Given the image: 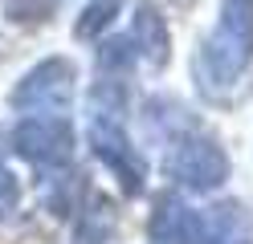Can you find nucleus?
<instances>
[{"mask_svg": "<svg viewBox=\"0 0 253 244\" xmlns=\"http://www.w3.org/2000/svg\"><path fill=\"white\" fill-rule=\"evenodd\" d=\"M17 204H21V183H17V175L0 163V220H8L12 211H17Z\"/></svg>", "mask_w": 253, "mask_h": 244, "instance_id": "nucleus-12", "label": "nucleus"}, {"mask_svg": "<svg viewBox=\"0 0 253 244\" xmlns=\"http://www.w3.org/2000/svg\"><path fill=\"white\" fill-rule=\"evenodd\" d=\"M253 65V0H225L212 33L200 41L192 73L209 98H225L241 86Z\"/></svg>", "mask_w": 253, "mask_h": 244, "instance_id": "nucleus-2", "label": "nucleus"}, {"mask_svg": "<svg viewBox=\"0 0 253 244\" xmlns=\"http://www.w3.org/2000/svg\"><path fill=\"white\" fill-rule=\"evenodd\" d=\"M204 244H253V220L245 204L225 200L204 211Z\"/></svg>", "mask_w": 253, "mask_h": 244, "instance_id": "nucleus-8", "label": "nucleus"}, {"mask_svg": "<svg viewBox=\"0 0 253 244\" xmlns=\"http://www.w3.org/2000/svg\"><path fill=\"white\" fill-rule=\"evenodd\" d=\"M61 8V0H0V12H4L8 25L17 29H37V25H49Z\"/></svg>", "mask_w": 253, "mask_h": 244, "instance_id": "nucleus-10", "label": "nucleus"}, {"mask_svg": "<svg viewBox=\"0 0 253 244\" xmlns=\"http://www.w3.org/2000/svg\"><path fill=\"white\" fill-rule=\"evenodd\" d=\"M0 151H4V139H0Z\"/></svg>", "mask_w": 253, "mask_h": 244, "instance_id": "nucleus-13", "label": "nucleus"}, {"mask_svg": "<svg viewBox=\"0 0 253 244\" xmlns=\"http://www.w3.org/2000/svg\"><path fill=\"white\" fill-rule=\"evenodd\" d=\"M70 98H74V61L70 57H45L17 81V90H12V110L66 114Z\"/></svg>", "mask_w": 253, "mask_h": 244, "instance_id": "nucleus-5", "label": "nucleus"}, {"mask_svg": "<svg viewBox=\"0 0 253 244\" xmlns=\"http://www.w3.org/2000/svg\"><path fill=\"white\" fill-rule=\"evenodd\" d=\"M147 122L151 130L164 139V171L176 179L184 191H216L229 179V155L209 135L196 118H188V110L176 102H151L147 106Z\"/></svg>", "mask_w": 253, "mask_h": 244, "instance_id": "nucleus-1", "label": "nucleus"}, {"mask_svg": "<svg viewBox=\"0 0 253 244\" xmlns=\"http://www.w3.org/2000/svg\"><path fill=\"white\" fill-rule=\"evenodd\" d=\"M151 240L155 244H204V211L164 195L151 211Z\"/></svg>", "mask_w": 253, "mask_h": 244, "instance_id": "nucleus-6", "label": "nucleus"}, {"mask_svg": "<svg viewBox=\"0 0 253 244\" xmlns=\"http://www.w3.org/2000/svg\"><path fill=\"white\" fill-rule=\"evenodd\" d=\"M131 45H135V57H143L151 70H164L168 57H171V33L168 21L160 16V8L143 0L131 16Z\"/></svg>", "mask_w": 253, "mask_h": 244, "instance_id": "nucleus-7", "label": "nucleus"}, {"mask_svg": "<svg viewBox=\"0 0 253 244\" xmlns=\"http://www.w3.org/2000/svg\"><path fill=\"white\" fill-rule=\"evenodd\" d=\"M90 151L119 179L123 195H143L147 159L135 151L131 135H126V114H90Z\"/></svg>", "mask_w": 253, "mask_h": 244, "instance_id": "nucleus-3", "label": "nucleus"}, {"mask_svg": "<svg viewBox=\"0 0 253 244\" xmlns=\"http://www.w3.org/2000/svg\"><path fill=\"white\" fill-rule=\"evenodd\" d=\"M110 232H115V211H110L106 200H94L86 204V211L78 216V232H74V244H106Z\"/></svg>", "mask_w": 253, "mask_h": 244, "instance_id": "nucleus-9", "label": "nucleus"}, {"mask_svg": "<svg viewBox=\"0 0 253 244\" xmlns=\"http://www.w3.org/2000/svg\"><path fill=\"white\" fill-rule=\"evenodd\" d=\"M123 4L126 0H90V4L82 8V16H78V37H86V41L98 37V33L123 12Z\"/></svg>", "mask_w": 253, "mask_h": 244, "instance_id": "nucleus-11", "label": "nucleus"}, {"mask_svg": "<svg viewBox=\"0 0 253 244\" xmlns=\"http://www.w3.org/2000/svg\"><path fill=\"white\" fill-rule=\"evenodd\" d=\"M8 142L33 167H66L74 159V126L66 114H29L17 122Z\"/></svg>", "mask_w": 253, "mask_h": 244, "instance_id": "nucleus-4", "label": "nucleus"}]
</instances>
